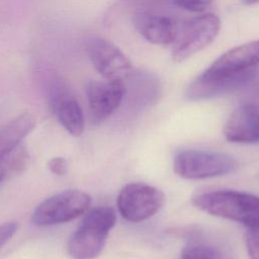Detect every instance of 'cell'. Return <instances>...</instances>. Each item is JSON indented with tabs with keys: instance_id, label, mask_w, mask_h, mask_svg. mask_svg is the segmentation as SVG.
I'll use <instances>...</instances> for the list:
<instances>
[{
	"instance_id": "obj_1",
	"label": "cell",
	"mask_w": 259,
	"mask_h": 259,
	"mask_svg": "<svg viewBox=\"0 0 259 259\" xmlns=\"http://www.w3.org/2000/svg\"><path fill=\"white\" fill-rule=\"evenodd\" d=\"M192 203L211 215L231 220L247 227L259 226V196L244 191L222 189L202 192Z\"/></svg>"
},
{
	"instance_id": "obj_2",
	"label": "cell",
	"mask_w": 259,
	"mask_h": 259,
	"mask_svg": "<svg viewBox=\"0 0 259 259\" xmlns=\"http://www.w3.org/2000/svg\"><path fill=\"white\" fill-rule=\"evenodd\" d=\"M116 214L112 207L97 206L86 212L68 242L72 259H94L103 250Z\"/></svg>"
},
{
	"instance_id": "obj_3",
	"label": "cell",
	"mask_w": 259,
	"mask_h": 259,
	"mask_svg": "<svg viewBox=\"0 0 259 259\" xmlns=\"http://www.w3.org/2000/svg\"><path fill=\"white\" fill-rule=\"evenodd\" d=\"M238 162L232 156L207 150L188 149L178 152L173 161L174 172L184 179H204L234 172Z\"/></svg>"
},
{
	"instance_id": "obj_4",
	"label": "cell",
	"mask_w": 259,
	"mask_h": 259,
	"mask_svg": "<svg viewBox=\"0 0 259 259\" xmlns=\"http://www.w3.org/2000/svg\"><path fill=\"white\" fill-rule=\"evenodd\" d=\"M221 20L213 13H206L184 21L178 27L171 53L172 60L180 63L208 47L218 36Z\"/></svg>"
},
{
	"instance_id": "obj_5",
	"label": "cell",
	"mask_w": 259,
	"mask_h": 259,
	"mask_svg": "<svg viewBox=\"0 0 259 259\" xmlns=\"http://www.w3.org/2000/svg\"><path fill=\"white\" fill-rule=\"evenodd\" d=\"M91 203L88 193L70 189L54 194L41 201L31 213V223L47 227L70 222L83 214Z\"/></svg>"
},
{
	"instance_id": "obj_6",
	"label": "cell",
	"mask_w": 259,
	"mask_h": 259,
	"mask_svg": "<svg viewBox=\"0 0 259 259\" xmlns=\"http://www.w3.org/2000/svg\"><path fill=\"white\" fill-rule=\"evenodd\" d=\"M164 193L155 186L133 182L118 193L117 208L127 222L140 223L157 213L164 204Z\"/></svg>"
},
{
	"instance_id": "obj_7",
	"label": "cell",
	"mask_w": 259,
	"mask_h": 259,
	"mask_svg": "<svg viewBox=\"0 0 259 259\" xmlns=\"http://www.w3.org/2000/svg\"><path fill=\"white\" fill-rule=\"evenodd\" d=\"M256 73H237L208 67L187 87L186 97L192 101L214 98L250 83Z\"/></svg>"
},
{
	"instance_id": "obj_8",
	"label": "cell",
	"mask_w": 259,
	"mask_h": 259,
	"mask_svg": "<svg viewBox=\"0 0 259 259\" xmlns=\"http://www.w3.org/2000/svg\"><path fill=\"white\" fill-rule=\"evenodd\" d=\"M47 94L49 106L62 126L72 136H81L84 131L83 111L67 83L60 77L52 78Z\"/></svg>"
},
{
	"instance_id": "obj_9",
	"label": "cell",
	"mask_w": 259,
	"mask_h": 259,
	"mask_svg": "<svg viewBox=\"0 0 259 259\" xmlns=\"http://www.w3.org/2000/svg\"><path fill=\"white\" fill-rule=\"evenodd\" d=\"M86 51L95 70L107 80H124L133 71L126 56L108 39L91 37L86 42Z\"/></svg>"
},
{
	"instance_id": "obj_10",
	"label": "cell",
	"mask_w": 259,
	"mask_h": 259,
	"mask_svg": "<svg viewBox=\"0 0 259 259\" xmlns=\"http://www.w3.org/2000/svg\"><path fill=\"white\" fill-rule=\"evenodd\" d=\"M126 86L123 80L88 82L86 95L91 122L99 124L108 118L121 104L125 97Z\"/></svg>"
},
{
	"instance_id": "obj_11",
	"label": "cell",
	"mask_w": 259,
	"mask_h": 259,
	"mask_svg": "<svg viewBox=\"0 0 259 259\" xmlns=\"http://www.w3.org/2000/svg\"><path fill=\"white\" fill-rule=\"evenodd\" d=\"M133 24L142 37L157 46L173 44L179 27L174 18L147 11L136 13L133 17Z\"/></svg>"
},
{
	"instance_id": "obj_12",
	"label": "cell",
	"mask_w": 259,
	"mask_h": 259,
	"mask_svg": "<svg viewBox=\"0 0 259 259\" xmlns=\"http://www.w3.org/2000/svg\"><path fill=\"white\" fill-rule=\"evenodd\" d=\"M224 135L232 143L252 144L259 142V107L244 102L228 118Z\"/></svg>"
},
{
	"instance_id": "obj_13",
	"label": "cell",
	"mask_w": 259,
	"mask_h": 259,
	"mask_svg": "<svg viewBox=\"0 0 259 259\" xmlns=\"http://www.w3.org/2000/svg\"><path fill=\"white\" fill-rule=\"evenodd\" d=\"M209 67L237 73H256L259 67V39L240 45L227 51Z\"/></svg>"
},
{
	"instance_id": "obj_14",
	"label": "cell",
	"mask_w": 259,
	"mask_h": 259,
	"mask_svg": "<svg viewBox=\"0 0 259 259\" xmlns=\"http://www.w3.org/2000/svg\"><path fill=\"white\" fill-rule=\"evenodd\" d=\"M35 118L28 112L21 113L0 127V155H3L17 146L32 131Z\"/></svg>"
},
{
	"instance_id": "obj_15",
	"label": "cell",
	"mask_w": 259,
	"mask_h": 259,
	"mask_svg": "<svg viewBox=\"0 0 259 259\" xmlns=\"http://www.w3.org/2000/svg\"><path fill=\"white\" fill-rule=\"evenodd\" d=\"M180 259H234L222 244L203 237L194 236L181 251Z\"/></svg>"
},
{
	"instance_id": "obj_16",
	"label": "cell",
	"mask_w": 259,
	"mask_h": 259,
	"mask_svg": "<svg viewBox=\"0 0 259 259\" xmlns=\"http://www.w3.org/2000/svg\"><path fill=\"white\" fill-rule=\"evenodd\" d=\"M28 161V154L22 146L0 155V183L8 177L22 171Z\"/></svg>"
},
{
	"instance_id": "obj_17",
	"label": "cell",
	"mask_w": 259,
	"mask_h": 259,
	"mask_svg": "<svg viewBox=\"0 0 259 259\" xmlns=\"http://www.w3.org/2000/svg\"><path fill=\"white\" fill-rule=\"evenodd\" d=\"M245 243L250 259H259V226L248 227Z\"/></svg>"
},
{
	"instance_id": "obj_18",
	"label": "cell",
	"mask_w": 259,
	"mask_h": 259,
	"mask_svg": "<svg viewBox=\"0 0 259 259\" xmlns=\"http://www.w3.org/2000/svg\"><path fill=\"white\" fill-rule=\"evenodd\" d=\"M171 2L186 11L202 12L210 6L212 0H171Z\"/></svg>"
},
{
	"instance_id": "obj_19",
	"label": "cell",
	"mask_w": 259,
	"mask_h": 259,
	"mask_svg": "<svg viewBox=\"0 0 259 259\" xmlns=\"http://www.w3.org/2000/svg\"><path fill=\"white\" fill-rule=\"evenodd\" d=\"M17 231V224L5 223L0 225V249L14 236Z\"/></svg>"
},
{
	"instance_id": "obj_20",
	"label": "cell",
	"mask_w": 259,
	"mask_h": 259,
	"mask_svg": "<svg viewBox=\"0 0 259 259\" xmlns=\"http://www.w3.org/2000/svg\"><path fill=\"white\" fill-rule=\"evenodd\" d=\"M67 161L62 157H55L50 160L49 168L52 173L58 176H63L67 172Z\"/></svg>"
},
{
	"instance_id": "obj_21",
	"label": "cell",
	"mask_w": 259,
	"mask_h": 259,
	"mask_svg": "<svg viewBox=\"0 0 259 259\" xmlns=\"http://www.w3.org/2000/svg\"><path fill=\"white\" fill-rule=\"evenodd\" d=\"M247 103H251L257 107H259V82H257L249 91L246 101Z\"/></svg>"
},
{
	"instance_id": "obj_22",
	"label": "cell",
	"mask_w": 259,
	"mask_h": 259,
	"mask_svg": "<svg viewBox=\"0 0 259 259\" xmlns=\"http://www.w3.org/2000/svg\"><path fill=\"white\" fill-rule=\"evenodd\" d=\"M243 3L246 5H253L259 3V0H243Z\"/></svg>"
}]
</instances>
